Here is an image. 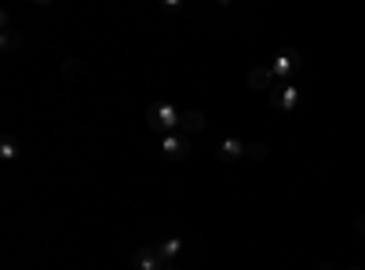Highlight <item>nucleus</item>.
<instances>
[{
  "mask_svg": "<svg viewBox=\"0 0 365 270\" xmlns=\"http://www.w3.org/2000/svg\"><path fill=\"white\" fill-rule=\"evenodd\" d=\"M179 117H182V110H175L172 103H154L143 113V125L158 135H172V132H179Z\"/></svg>",
  "mask_w": 365,
  "mask_h": 270,
  "instance_id": "nucleus-1",
  "label": "nucleus"
},
{
  "mask_svg": "<svg viewBox=\"0 0 365 270\" xmlns=\"http://www.w3.org/2000/svg\"><path fill=\"white\" fill-rule=\"evenodd\" d=\"M270 70H274V81L278 84H296V77L303 73V55L296 48H282L270 58Z\"/></svg>",
  "mask_w": 365,
  "mask_h": 270,
  "instance_id": "nucleus-2",
  "label": "nucleus"
},
{
  "mask_svg": "<svg viewBox=\"0 0 365 270\" xmlns=\"http://www.w3.org/2000/svg\"><path fill=\"white\" fill-rule=\"evenodd\" d=\"M274 110H282V113H296L299 110V88L296 84H274V92L267 95Z\"/></svg>",
  "mask_w": 365,
  "mask_h": 270,
  "instance_id": "nucleus-3",
  "label": "nucleus"
},
{
  "mask_svg": "<svg viewBox=\"0 0 365 270\" xmlns=\"http://www.w3.org/2000/svg\"><path fill=\"white\" fill-rule=\"evenodd\" d=\"M190 150H194V139H190V135H182V132L161 135V154H165L168 161H182V157H190Z\"/></svg>",
  "mask_w": 365,
  "mask_h": 270,
  "instance_id": "nucleus-4",
  "label": "nucleus"
},
{
  "mask_svg": "<svg viewBox=\"0 0 365 270\" xmlns=\"http://www.w3.org/2000/svg\"><path fill=\"white\" fill-rule=\"evenodd\" d=\"M132 263H135V270H179L175 263L161 259L154 245H139V249L132 252Z\"/></svg>",
  "mask_w": 365,
  "mask_h": 270,
  "instance_id": "nucleus-5",
  "label": "nucleus"
},
{
  "mask_svg": "<svg viewBox=\"0 0 365 270\" xmlns=\"http://www.w3.org/2000/svg\"><path fill=\"white\" fill-rule=\"evenodd\" d=\"M249 157V142H241V139H223L216 146V161L220 165H237V161H245Z\"/></svg>",
  "mask_w": 365,
  "mask_h": 270,
  "instance_id": "nucleus-6",
  "label": "nucleus"
},
{
  "mask_svg": "<svg viewBox=\"0 0 365 270\" xmlns=\"http://www.w3.org/2000/svg\"><path fill=\"white\" fill-rule=\"evenodd\" d=\"M245 81H249L252 92H263V95H270L274 84H278V81H274V70H270V66H252V70L245 73Z\"/></svg>",
  "mask_w": 365,
  "mask_h": 270,
  "instance_id": "nucleus-7",
  "label": "nucleus"
},
{
  "mask_svg": "<svg viewBox=\"0 0 365 270\" xmlns=\"http://www.w3.org/2000/svg\"><path fill=\"white\" fill-rule=\"evenodd\" d=\"M154 249H158V256H161V259H168V263H175V266H179V263H182V256H187V249H190V245L182 242V237H165V242H158Z\"/></svg>",
  "mask_w": 365,
  "mask_h": 270,
  "instance_id": "nucleus-8",
  "label": "nucleus"
},
{
  "mask_svg": "<svg viewBox=\"0 0 365 270\" xmlns=\"http://www.w3.org/2000/svg\"><path fill=\"white\" fill-rule=\"evenodd\" d=\"M205 113L201 110H182V117H179V132L182 135H190V139H197L201 132H205Z\"/></svg>",
  "mask_w": 365,
  "mask_h": 270,
  "instance_id": "nucleus-9",
  "label": "nucleus"
},
{
  "mask_svg": "<svg viewBox=\"0 0 365 270\" xmlns=\"http://www.w3.org/2000/svg\"><path fill=\"white\" fill-rule=\"evenodd\" d=\"M0 157H4L8 165L19 157V142H15V135H4V139H0Z\"/></svg>",
  "mask_w": 365,
  "mask_h": 270,
  "instance_id": "nucleus-10",
  "label": "nucleus"
},
{
  "mask_svg": "<svg viewBox=\"0 0 365 270\" xmlns=\"http://www.w3.org/2000/svg\"><path fill=\"white\" fill-rule=\"evenodd\" d=\"M270 157V150L263 142H249V161H267Z\"/></svg>",
  "mask_w": 365,
  "mask_h": 270,
  "instance_id": "nucleus-11",
  "label": "nucleus"
},
{
  "mask_svg": "<svg viewBox=\"0 0 365 270\" xmlns=\"http://www.w3.org/2000/svg\"><path fill=\"white\" fill-rule=\"evenodd\" d=\"M354 230H358V234L365 237V216H358V219H354Z\"/></svg>",
  "mask_w": 365,
  "mask_h": 270,
  "instance_id": "nucleus-12",
  "label": "nucleus"
},
{
  "mask_svg": "<svg viewBox=\"0 0 365 270\" xmlns=\"http://www.w3.org/2000/svg\"><path fill=\"white\" fill-rule=\"evenodd\" d=\"M322 270H332V266H322Z\"/></svg>",
  "mask_w": 365,
  "mask_h": 270,
  "instance_id": "nucleus-13",
  "label": "nucleus"
}]
</instances>
